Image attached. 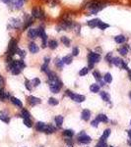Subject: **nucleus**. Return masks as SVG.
Returning a JSON list of instances; mask_svg holds the SVG:
<instances>
[{
	"mask_svg": "<svg viewBox=\"0 0 131 147\" xmlns=\"http://www.w3.org/2000/svg\"><path fill=\"white\" fill-rule=\"evenodd\" d=\"M126 36L125 35H123V34H118V35H115L114 36V41L116 42V43H118V44H122V43H124V42L126 41Z\"/></svg>",
	"mask_w": 131,
	"mask_h": 147,
	"instance_id": "nucleus-15",
	"label": "nucleus"
},
{
	"mask_svg": "<svg viewBox=\"0 0 131 147\" xmlns=\"http://www.w3.org/2000/svg\"><path fill=\"white\" fill-rule=\"evenodd\" d=\"M29 50H30L32 54H37L39 52L40 48L35 42H31V43H29Z\"/></svg>",
	"mask_w": 131,
	"mask_h": 147,
	"instance_id": "nucleus-12",
	"label": "nucleus"
},
{
	"mask_svg": "<svg viewBox=\"0 0 131 147\" xmlns=\"http://www.w3.org/2000/svg\"><path fill=\"white\" fill-rule=\"evenodd\" d=\"M54 64H55V67L57 69H59V70H61V69L63 68V66H64V63H63L62 59H59V58L55 59V61H54Z\"/></svg>",
	"mask_w": 131,
	"mask_h": 147,
	"instance_id": "nucleus-26",
	"label": "nucleus"
},
{
	"mask_svg": "<svg viewBox=\"0 0 131 147\" xmlns=\"http://www.w3.org/2000/svg\"><path fill=\"white\" fill-rule=\"evenodd\" d=\"M88 73H89V68H88V67H84V68H82L80 70L79 75L81 76V77H84V76L87 75Z\"/></svg>",
	"mask_w": 131,
	"mask_h": 147,
	"instance_id": "nucleus-40",
	"label": "nucleus"
},
{
	"mask_svg": "<svg viewBox=\"0 0 131 147\" xmlns=\"http://www.w3.org/2000/svg\"><path fill=\"white\" fill-rule=\"evenodd\" d=\"M40 38H42V47L46 48L47 46V34H44L42 36H40Z\"/></svg>",
	"mask_w": 131,
	"mask_h": 147,
	"instance_id": "nucleus-34",
	"label": "nucleus"
},
{
	"mask_svg": "<svg viewBox=\"0 0 131 147\" xmlns=\"http://www.w3.org/2000/svg\"><path fill=\"white\" fill-rule=\"evenodd\" d=\"M66 95H68L69 97H70L71 99H72L73 101L77 102V103H81V102H84L86 97L84 95H81V94H76V93H73L71 90H66Z\"/></svg>",
	"mask_w": 131,
	"mask_h": 147,
	"instance_id": "nucleus-6",
	"label": "nucleus"
},
{
	"mask_svg": "<svg viewBox=\"0 0 131 147\" xmlns=\"http://www.w3.org/2000/svg\"><path fill=\"white\" fill-rule=\"evenodd\" d=\"M97 120L99 121V122H102V123H108V117H106L104 114H99L98 117H97Z\"/></svg>",
	"mask_w": 131,
	"mask_h": 147,
	"instance_id": "nucleus-25",
	"label": "nucleus"
},
{
	"mask_svg": "<svg viewBox=\"0 0 131 147\" xmlns=\"http://www.w3.org/2000/svg\"><path fill=\"white\" fill-rule=\"evenodd\" d=\"M113 53L111 52H109V53H108L106 55V57H104V60L106 61V62H108V63H111L113 62Z\"/></svg>",
	"mask_w": 131,
	"mask_h": 147,
	"instance_id": "nucleus-42",
	"label": "nucleus"
},
{
	"mask_svg": "<svg viewBox=\"0 0 131 147\" xmlns=\"http://www.w3.org/2000/svg\"><path fill=\"white\" fill-rule=\"evenodd\" d=\"M25 2L26 0H11L9 5L13 9H15V10H19V9H21L24 6Z\"/></svg>",
	"mask_w": 131,
	"mask_h": 147,
	"instance_id": "nucleus-7",
	"label": "nucleus"
},
{
	"mask_svg": "<svg viewBox=\"0 0 131 147\" xmlns=\"http://www.w3.org/2000/svg\"><path fill=\"white\" fill-rule=\"evenodd\" d=\"M128 136H129V137L131 138V129H130V130H128Z\"/></svg>",
	"mask_w": 131,
	"mask_h": 147,
	"instance_id": "nucleus-56",
	"label": "nucleus"
},
{
	"mask_svg": "<svg viewBox=\"0 0 131 147\" xmlns=\"http://www.w3.org/2000/svg\"><path fill=\"white\" fill-rule=\"evenodd\" d=\"M31 14H32V17L34 19H37V20H44L46 17V12L38 6H35L32 9V13Z\"/></svg>",
	"mask_w": 131,
	"mask_h": 147,
	"instance_id": "nucleus-3",
	"label": "nucleus"
},
{
	"mask_svg": "<svg viewBox=\"0 0 131 147\" xmlns=\"http://www.w3.org/2000/svg\"><path fill=\"white\" fill-rule=\"evenodd\" d=\"M90 90H91V92H93V93H97V92L100 91V85L97 84H91L90 85Z\"/></svg>",
	"mask_w": 131,
	"mask_h": 147,
	"instance_id": "nucleus-28",
	"label": "nucleus"
},
{
	"mask_svg": "<svg viewBox=\"0 0 131 147\" xmlns=\"http://www.w3.org/2000/svg\"><path fill=\"white\" fill-rule=\"evenodd\" d=\"M77 139H78V141H79L80 143H83V144H88V143H90V142H91V140H92L91 137H90L89 136H87L85 131L81 132Z\"/></svg>",
	"mask_w": 131,
	"mask_h": 147,
	"instance_id": "nucleus-8",
	"label": "nucleus"
},
{
	"mask_svg": "<svg viewBox=\"0 0 131 147\" xmlns=\"http://www.w3.org/2000/svg\"><path fill=\"white\" fill-rule=\"evenodd\" d=\"M63 117L61 115H58V116H56L55 117V119H54V121H55V124H56V125L58 127H60L61 125H62V124H63Z\"/></svg>",
	"mask_w": 131,
	"mask_h": 147,
	"instance_id": "nucleus-24",
	"label": "nucleus"
},
{
	"mask_svg": "<svg viewBox=\"0 0 131 147\" xmlns=\"http://www.w3.org/2000/svg\"><path fill=\"white\" fill-rule=\"evenodd\" d=\"M128 77H129V79L131 80V71H129V70H128Z\"/></svg>",
	"mask_w": 131,
	"mask_h": 147,
	"instance_id": "nucleus-55",
	"label": "nucleus"
},
{
	"mask_svg": "<svg viewBox=\"0 0 131 147\" xmlns=\"http://www.w3.org/2000/svg\"><path fill=\"white\" fill-rule=\"evenodd\" d=\"M42 132H44V134H53V132H55V127H52L51 125H46Z\"/></svg>",
	"mask_w": 131,
	"mask_h": 147,
	"instance_id": "nucleus-17",
	"label": "nucleus"
},
{
	"mask_svg": "<svg viewBox=\"0 0 131 147\" xmlns=\"http://www.w3.org/2000/svg\"><path fill=\"white\" fill-rule=\"evenodd\" d=\"M62 61L64 64H66V65H70L73 61V58H72V56H70V55H66L62 58Z\"/></svg>",
	"mask_w": 131,
	"mask_h": 147,
	"instance_id": "nucleus-27",
	"label": "nucleus"
},
{
	"mask_svg": "<svg viewBox=\"0 0 131 147\" xmlns=\"http://www.w3.org/2000/svg\"><path fill=\"white\" fill-rule=\"evenodd\" d=\"M79 52H80V50H79V47H74L73 48V50H72V56H78L79 55Z\"/></svg>",
	"mask_w": 131,
	"mask_h": 147,
	"instance_id": "nucleus-48",
	"label": "nucleus"
},
{
	"mask_svg": "<svg viewBox=\"0 0 131 147\" xmlns=\"http://www.w3.org/2000/svg\"><path fill=\"white\" fill-rule=\"evenodd\" d=\"M109 27H111V26H109L108 24L104 23V22H103V21H100L99 24H98L97 28H99L101 30H106V28H108Z\"/></svg>",
	"mask_w": 131,
	"mask_h": 147,
	"instance_id": "nucleus-22",
	"label": "nucleus"
},
{
	"mask_svg": "<svg viewBox=\"0 0 131 147\" xmlns=\"http://www.w3.org/2000/svg\"><path fill=\"white\" fill-rule=\"evenodd\" d=\"M63 136H66L67 138H71V137H73V136H74V131L72 129H65L63 131Z\"/></svg>",
	"mask_w": 131,
	"mask_h": 147,
	"instance_id": "nucleus-31",
	"label": "nucleus"
},
{
	"mask_svg": "<svg viewBox=\"0 0 131 147\" xmlns=\"http://www.w3.org/2000/svg\"><path fill=\"white\" fill-rule=\"evenodd\" d=\"M60 41L62 42V43L65 45L66 47H69L70 46V43H71V40L68 38L67 36H61L60 38Z\"/></svg>",
	"mask_w": 131,
	"mask_h": 147,
	"instance_id": "nucleus-29",
	"label": "nucleus"
},
{
	"mask_svg": "<svg viewBox=\"0 0 131 147\" xmlns=\"http://www.w3.org/2000/svg\"><path fill=\"white\" fill-rule=\"evenodd\" d=\"M99 124H100V122L97 119H95L94 121H92V123H91V125H93V127H97L98 125H99Z\"/></svg>",
	"mask_w": 131,
	"mask_h": 147,
	"instance_id": "nucleus-50",
	"label": "nucleus"
},
{
	"mask_svg": "<svg viewBox=\"0 0 131 147\" xmlns=\"http://www.w3.org/2000/svg\"><path fill=\"white\" fill-rule=\"evenodd\" d=\"M18 41L15 38H12L10 41H9L8 44V50H7V56H13L14 54L17 53L18 50Z\"/></svg>",
	"mask_w": 131,
	"mask_h": 147,
	"instance_id": "nucleus-5",
	"label": "nucleus"
},
{
	"mask_svg": "<svg viewBox=\"0 0 131 147\" xmlns=\"http://www.w3.org/2000/svg\"><path fill=\"white\" fill-rule=\"evenodd\" d=\"M40 70H42V72H44V73H46V74H47L48 72H50V70H49V68H48V65H46V64H42Z\"/></svg>",
	"mask_w": 131,
	"mask_h": 147,
	"instance_id": "nucleus-44",
	"label": "nucleus"
},
{
	"mask_svg": "<svg viewBox=\"0 0 131 147\" xmlns=\"http://www.w3.org/2000/svg\"><path fill=\"white\" fill-rule=\"evenodd\" d=\"M129 98H130V100H131V91L129 92Z\"/></svg>",
	"mask_w": 131,
	"mask_h": 147,
	"instance_id": "nucleus-58",
	"label": "nucleus"
},
{
	"mask_svg": "<svg viewBox=\"0 0 131 147\" xmlns=\"http://www.w3.org/2000/svg\"><path fill=\"white\" fill-rule=\"evenodd\" d=\"M44 1L50 7H55L59 4V0H44Z\"/></svg>",
	"mask_w": 131,
	"mask_h": 147,
	"instance_id": "nucleus-33",
	"label": "nucleus"
},
{
	"mask_svg": "<svg viewBox=\"0 0 131 147\" xmlns=\"http://www.w3.org/2000/svg\"><path fill=\"white\" fill-rule=\"evenodd\" d=\"M28 36H29V38H31V39H33V40L35 39V38H38V37H40L39 30H38V28H29Z\"/></svg>",
	"mask_w": 131,
	"mask_h": 147,
	"instance_id": "nucleus-11",
	"label": "nucleus"
},
{
	"mask_svg": "<svg viewBox=\"0 0 131 147\" xmlns=\"http://www.w3.org/2000/svg\"><path fill=\"white\" fill-rule=\"evenodd\" d=\"M3 84H4V79L2 76H0V86H2Z\"/></svg>",
	"mask_w": 131,
	"mask_h": 147,
	"instance_id": "nucleus-53",
	"label": "nucleus"
},
{
	"mask_svg": "<svg viewBox=\"0 0 131 147\" xmlns=\"http://www.w3.org/2000/svg\"><path fill=\"white\" fill-rule=\"evenodd\" d=\"M104 82H106V84H111V82H113V77H111V75L109 73H106V75H104Z\"/></svg>",
	"mask_w": 131,
	"mask_h": 147,
	"instance_id": "nucleus-36",
	"label": "nucleus"
},
{
	"mask_svg": "<svg viewBox=\"0 0 131 147\" xmlns=\"http://www.w3.org/2000/svg\"><path fill=\"white\" fill-rule=\"evenodd\" d=\"M16 54H18V55L20 56L22 59H23V58H25V56H26V52L24 51V50H22V49H18V50H17V53H16Z\"/></svg>",
	"mask_w": 131,
	"mask_h": 147,
	"instance_id": "nucleus-47",
	"label": "nucleus"
},
{
	"mask_svg": "<svg viewBox=\"0 0 131 147\" xmlns=\"http://www.w3.org/2000/svg\"><path fill=\"white\" fill-rule=\"evenodd\" d=\"M128 144H129V145L131 146V139H130V140H129V141H128Z\"/></svg>",
	"mask_w": 131,
	"mask_h": 147,
	"instance_id": "nucleus-57",
	"label": "nucleus"
},
{
	"mask_svg": "<svg viewBox=\"0 0 131 147\" xmlns=\"http://www.w3.org/2000/svg\"><path fill=\"white\" fill-rule=\"evenodd\" d=\"M72 28L74 30V32H75L76 34H80V30H81V25H80V24H78V23L73 24Z\"/></svg>",
	"mask_w": 131,
	"mask_h": 147,
	"instance_id": "nucleus-35",
	"label": "nucleus"
},
{
	"mask_svg": "<svg viewBox=\"0 0 131 147\" xmlns=\"http://www.w3.org/2000/svg\"><path fill=\"white\" fill-rule=\"evenodd\" d=\"M33 23H34V20H33V18L31 17V16L29 15H26L25 16V20H24L23 22V30H27V28H29L31 27V26L33 25Z\"/></svg>",
	"mask_w": 131,
	"mask_h": 147,
	"instance_id": "nucleus-9",
	"label": "nucleus"
},
{
	"mask_svg": "<svg viewBox=\"0 0 131 147\" xmlns=\"http://www.w3.org/2000/svg\"><path fill=\"white\" fill-rule=\"evenodd\" d=\"M100 19H92V20H89L87 22V26L91 28H95L98 27V24L100 22Z\"/></svg>",
	"mask_w": 131,
	"mask_h": 147,
	"instance_id": "nucleus-13",
	"label": "nucleus"
},
{
	"mask_svg": "<svg viewBox=\"0 0 131 147\" xmlns=\"http://www.w3.org/2000/svg\"><path fill=\"white\" fill-rule=\"evenodd\" d=\"M10 28H16V30L23 28V22L19 19H12L10 21Z\"/></svg>",
	"mask_w": 131,
	"mask_h": 147,
	"instance_id": "nucleus-10",
	"label": "nucleus"
},
{
	"mask_svg": "<svg viewBox=\"0 0 131 147\" xmlns=\"http://www.w3.org/2000/svg\"><path fill=\"white\" fill-rule=\"evenodd\" d=\"M96 147H108V145H106V142L104 140H100Z\"/></svg>",
	"mask_w": 131,
	"mask_h": 147,
	"instance_id": "nucleus-49",
	"label": "nucleus"
},
{
	"mask_svg": "<svg viewBox=\"0 0 131 147\" xmlns=\"http://www.w3.org/2000/svg\"><path fill=\"white\" fill-rule=\"evenodd\" d=\"M117 51L121 56H126L128 53V51H129V46H128L127 44H125V45L121 46L120 48H118Z\"/></svg>",
	"mask_w": 131,
	"mask_h": 147,
	"instance_id": "nucleus-16",
	"label": "nucleus"
},
{
	"mask_svg": "<svg viewBox=\"0 0 131 147\" xmlns=\"http://www.w3.org/2000/svg\"><path fill=\"white\" fill-rule=\"evenodd\" d=\"M65 141H66V143H67L68 145H70V146H72V145H73V141L71 140L70 138H67V139H65Z\"/></svg>",
	"mask_w": 131,
	"mask_h": 147,
	"instance_id": "nucleus-52",
	"label": "nucleus"
},
{
	"mask_svg": "<svg viewBox=\"0 0 131 147\" xmlns=\"http://www.w3.org/2000/svg\"><path fill=\"white\" fill-rule=\"evenodd\" d=\"M130 125H131V121H130Z\"/></svg>",
	"mask_w": 131,
	"mask_h": 147,
	"instance_id": "nucleus-59",
	"label": "nucleus"
},
{
	"mask_svg": "<svg viewBox=\"0 0 131 147\" xmlns=\"http://www.w3.org/2000/svg\"><path fill=\"white\" fill-rule=\"evenodd\" d=\"M58 100H57L56 98H53V97H50V98L48 99V104L49 105H51V106H56V105H58Z\"/></svg>",
	"mask_w": 131,
	"mask_h": 147,
	"instance_id": "nucleus-38",
	"label": "nucleus"
},
{
	"mask_svg": "<svg viewBox=\"0 0 131 147\" xmlns=\"http://www.w3.org/2000/svg\"><path fill=\"white\" fill-rule=\"evenodd\" d=\"M44 64H46V65H48L49 62H50V58H49V57H44Z\"/></svg>",
	"mask_w": 131,
	"mask_h": 147,
	"instance_id": "nucleus-51",
	"label": "nucleus"
},
{
	"mask_svg": "<svg viewBox=\"0 0 131 147\" xmlns=\"http://www.w3.org/2000/svg\"><path fill=\"white\" fill-rule=\"evenodd\" d=\"M28 102H29V104H30V105L35 106V105H37V104L40 103V99L38 98V97H35V96H29Z\"/></svg>",
	"mask_w": 131,
	"mask_h": 147,
	"instance_id": "nucleus-14",
	"label": "nucleus"
},
{
	"mask_svg": "<svg viewBox=\"0 0 131 147\" xmlns=\"http://www.w3.org/2000/svg\"><path fill=\"white\" fill-rule=\"evenodd\" d=\"M10 100H11V102L12 103L14 104V105H16L17 107H19V108H22L23 107V103L21 102V100H19L18 98H16V97H10Z\"/></svg>",
	"mask_w": 131,
	"mask_h": 147,
	"instance_id": "nucleus-21",
	"label": "nucleus"
},
{
	"mask_svg": "<svg viewBox=\"0 0 131 147\" xmlns=\"http://www.w3.org/2000/svg\"><path fill=\"white\" fill-rule=\"evenodd\" d=\"M106 6V3H104L99 0H92L89 3L86 4V11L88 12V15H97L100 11H102Z\"/></svg>",
	"mask_w": 131,
	"mask_h": 147,
	"instance_id": "nucleus-1",
	"label": "nucleus"
},
{
	"mask_svg": "<svg viewBox=\"0 0 131 147\" xmlns=\"http://www.w3.org/2000/svg\"><path fill=\"white\" fill-rule=\"evenodd\" d=\"M81 118L84 121H89L90 118H91V112H90V110H87V109L83 110L82 114H81Z\"/></svg>",
	"mask_w": 131,
	"mask_h": 147,
	"instance_id": "nucleus-18",
	"label": "nucleus"
},
{
	"mask_svg": "<svg viewBox=\"0 0 131 147\" xmlns=\"http://www.w3.org/2000/svg\"><path fill=\"white\" fill-rule=\"evenodd\" d=\"M47 46H48L51 50H54V49H56L57 47H58V42H57L56 39H51L47 42Z\"/></svg>",
	"mask_w": 131,
	"mask_h": 147,
	"instance_id": "nucleus-19",
	"label": "nucleus"
},
{
	"mask_svg": "<svg viewBox=\"0 0 131 147\" xmlns=\"http://www.w3.org/2000/svg\"><path fill=\"white\" fill-rule=\"evenodd\" d=\"M44 127H46V124L42 123V122H38L37 125H35V129H37L38 131H40V132H42Z\"/></svg>",
	"mask_w": 131,
	"mask_h": 147,
	"instance_id": "nucleus-30",
	"label": "nucleus"
},
{
	"mask_svg": "<svg viewBox=\"0 0 131 147\" xmlns=\"http://www.w3.org/2000/svg\"><path fill=\"white\" fill-rule=\"evenodd\" d=\"M101 61V55L96 52H90L88 54V62H89V69H93L94 64L99 63Z\"/></svg>",
	"mask_w": 131,
	"mask_h": 147,
	"instance_id": "nucleus-2",
	"label": "nucleus"
},
{
	"mask_svg": "<svg viewBox=\"0 0 131 147\" xmlns=\"http://www.w3.org/2000/svg\"><path fill=\"white\" fill-rule=\"evenodd\" d=\"M0 120H1L2 122L6 123V124H8V123L10 122V118H9L7 115H3V114H1V115H0Z\"/></svg>",
	"mask_w": 131,
	"mask_h": 147,
	"instance_id": "nucleus-41",
	"label": "nucleus"
},
{
	"mask_svg": "<svg viewBox=\"0 0 131 147\" xmlns=\"http://www.w3.org/2000/svg\"><path fill=\"white\" fill-rule=\"evenodd\" d=\"M9 93L6 92L3 88H0V100L1 101H5L9 98Z\"/></svg>",
	"mask_w": 131,
	"mask_h": 147,
	"instance_id": "nucleus-20",
	"label": "nucleus"
},
{
	"mask_svg": "<svg viewBox=\"0 0 131 147\" xmlns=\"http://www.w3.org/2000/svg\"><path fill=\"white\" fill-rule=\"evenodd\" d=\"M0 1L3 2V3H5V4H9V3H10L11 0H0Z\"/></svg>",
	"mask_w": 131,
	"mask_h": 147,
	"instance_id": "nucleus-54",
	"label": "nucleus"
},
{
	"mask_svg": "<svg viewBox=\"0 0 131 147\" xmlns=\"http://www.w3.org/2000/svg\"><path fill=\"white\" fill-rule=\"evenodd\" d=\"M93 76H94L95 79H96L97 80H99V82H101L102 80V76H101V73H100L99 71H94V72H93Z\"/></svg>",
	"mask_w": 131,
	"mask_h": 147,
	"instance_id": "nucleus-39",
	"label": "nucleus"
},
{
	"mask_svg": "<svg viewBox=\"0 0 131 147\" xmlns=\"http://www.w3.org/2000/svg\"><path fill=\"white\" fill-rule=\"evenodd\" d=\"M31 82H32L34 86H39V85L40 84V80L39 79V78H35V79L33 80Z\"/></svg>",
	"mask_w": 131,
	"mask_h": 147,
	"instance_id": "nucleus-46",
	"label": "nucleus"
},
{
	"mask_svg": "<svg viewBox=\"0 0 131 147\" xmlns=\"http://www.w3.org/2000/svg\"><path fill=\"white\" fill-rule=\"evenodd\" d=\"M21 117L24 118V119H27V118L30 119V118H31V114H30V112H29L28 110H26V109H23V110H22V114H21Z\"/></svg>",
	"mask_w": 131,
	"mask_h": 147,
	"instance_id": "nucleus-37",
	"label": "nucleus"
},
{
	"mask_svg": "<svg viewBox=\"0 0 131 147\" xmlns=\"http://www.w3.org/2000/svg\"><path fill=\"white\" fill-rule=\"evenodd\" d=\"M111 130L109 129L104 130L103 136H102V137H101V139H100V140H104V141H106V139H108V137L111 136Z\"/></svg>",
	"mask_w": 131,
	"mask_h": 147,
	"instance_id": "nucleus-32",
	"label": "nucleus"
},
{
	"mask_svg": "<svg viewBox=\"0 0 131 147\" xmlns=\"http://www.w3.org/2000/svg\"><path fill=\"white\" fill-rule=\"evenodd\" d=\"M24 124H25L26 127H33V122L31 121V119H29V118H27V119H24Z\"/></svg>",
	"mask_w": 131,
	"mask_h": 147,
	"instance_id": "nucleus-43",
	"label": "nucleus"
},
{
	"mask_svg": "<svg viewBox=\"0 0 131 147\" xmlns=\"http://www.w3.org/2000/svg\"><path fill=\"white\" fill-rule=\"evenodd\" d=\"M62 86H63L62 82L58 78L56 80L49 82V88H50V91L53 92V93H58L59 90L62 88Z\"/></svg>",
	"mask_w": 131,
	"mask_h": 147,
	"instance_id": "nucleus-4",
	"label": "nucleus"
},
{
	"mask_svg": "<svg viewBox=\"0 0 131 147\" xmlns=\"http://www.w3.org/2000/svg\"><path fill=\"white\" fill-rule=\"evenodd\" d=\"M25 86H26V88H27L29 91L32 90V82H31L30 80H27V79H26V80H25Z\"/></svg>",
	"mask_w": 131,
	"mask_h": 147,
	"instance_id": "nucleus-45",
	"label": "nucleus"
},
{
	"mask_svg": "<svg viewBox=\"0 0 131 147\" xmlns=\"http://www.w3.org/2000/svg\"><path fill=\"white\" fill-rule=\"evenodd\" d=\"M100 95H101L102 99H103L104 101L108 102L109 100H111V96H109V94L108 93V92H106V91H101V92H100Z\"/></svg>",
	"mask_w": 131,
	"mask_h": 147,
	"instance_id": "nucleus-23",
	"label": "nucleus"
}]
</instances>
